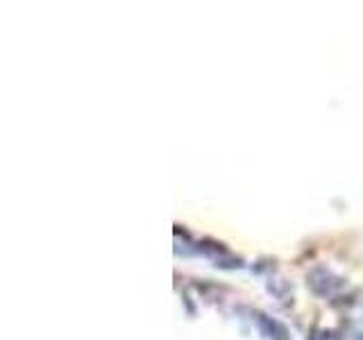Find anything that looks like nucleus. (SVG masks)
I'll list each match as a JSON object with an SVG mask.
<instances>
[{
  "label": "nucleus",
  "instance_id": "3",
  "mask_svg": "<svg viewBox=\"0 0 363 340\" xmlns=\"http://www.w3.org/2000/svg\"><path fill=\"white\" fill-rule=\"evenodd\" d=\"M311 340H336V338H334L332 332H315V334L311 336Z\"/></svg>",
  "mask_w": 363,
  "mask_h": 340
},
{
  "label": "nucleus",
  "instance_id": "1",
  "mask_svg": "<svg viewBox=\"0 0 363 340\" xmlns=\"http://www.w3.org/2000/svg\"><path fill=\"white\" fill-rule=\"evenodd\" d=\"M306 283H309V288L313 295H318V298H332V295H336L340 288L345 286L343 277L334 275L332 270H327L325 266H318L309 272V277H306Z\"/></svg>",
  "mask_w": 363,
  "mask_h": 340
},
{
  "label": "nucleus",
  "instance_id": "2",
  "mask_svg": "<svg viewBox=\"0 0 363 340\" xmlns=\"http://www.w3.org/2000/svg\"><path fill=\"white\" fill-rule=\"evenodd\" d=\"M257 324H259V332L266 340H286V329H284L279 322H275L272 317L264 315V313H257Z\"/></svg>",
  "mask_w": 363,
  "mask_h": 340
}]
</instances>
